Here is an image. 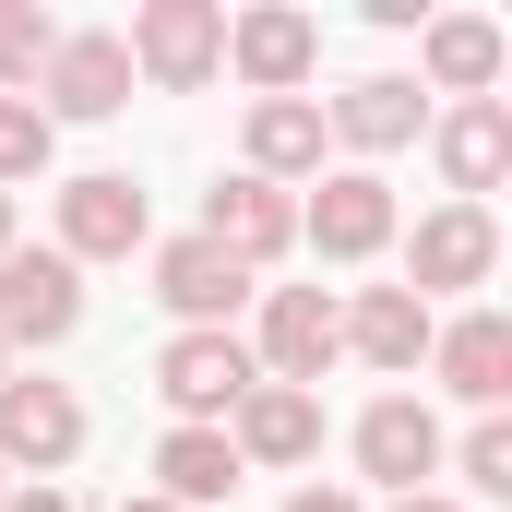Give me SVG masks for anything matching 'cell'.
Returning a JSON list of instances; mask_svg holds the SVG:
<instances>
[{
  "label": "cell",
  "instance_id": "obj_1",
  "mask_svg": "<svg viewBox=\"0 0 512 512\" xmlns=\"http://www.w3.org/2000/svg\"><path fill=\"white\" fill-rule=\"evenodd\" d=\"M120 48H131V84H155V96H203V84L227 72V0H143Z\"/></svg>",
  "mask_w": 512,
  "mask_h": 512
},
{
  "label": "cell",
  "instance_id": "obj_2",
  "mask_svg": "<svg viewBox=\"0 0 512 512\" xmlns=\"http://www.w3.org/2000/svg\"><path fill=\"white\" fill-rule=\"evenodd\" d=\"M143 239H155V203H143L131 167H84V179H60V239H48V251L72 262V274H84V262H131Z\"/></svg>",
  "mask_w": 512,
  "mask_h": 512
},
{
  "label": "cell",
  "instance_id": "obj_3",
  "mask_svg": "<svg viewBox=\"0 0 512 512\" xmlns=\"http://www.w3.org/2000/svg\"><path fill=\"white\" fill-rule=\"evenodd\" d=\"M251 382H262V370H251V334H167V358H155V393H167L179 429H227Z\"/></svg>",
  "mask_w": 512,
  "mask_h": 512
},
{
  "label": "cell",
  "instance_id": "obj_4",
  "mask_svg": "<svg viewBox=\"0 0 512 512\" xmlns=\"http://www.w3.org/2000/svg\"><path fill=\"white\" fill-rule=\"evenodd\" d=\"M489 274H501V215H489V203L417 215V239H405V298H465V286H489Z\"/></svg>",
  "mask_w": 512,
  "mask_h": 512
},
{
  "label": "cell",
  "instance_id": "obj_5",
  "mask_svg": "<svg viewBox=\"0 0 512 512\" xmlns=\"http://www.w3.org/2000/svg\"><path fill=\"white\" fill-rule=\"evenodd\" d=\"M298 239L322 262H382L393 251V179L382 167H322V191L298 203Z\"/></svg>",
  "mask_w": 512,
  "mask_h": 512
},
{
  "label": "cell",
  "instance_id": "obj_6",
  "mask_svg": "<svg viewBox=\"0 0 512 512\" xmlns=\"http://www.w3.org/2000/svg\"><path fill=\"white\" fill-rule=\"evenodd\" d=\"M334 358H346L334 298H322V286H262V334H251V370H262V382H298V393H310Z\"/></svg>",
  "mask_w": 512,
  "mask_h": 512
},
{
  "label": "cell",
  "instance_id": "obj_7",
  "mask_svg": "<svg viewBox=\"0 0 512 512\" xmlns=\"http://www.w3.org/2000/svg\"><path fill=\"white\" fill-rule=\"evenodd\" d=\"M72 322H84V274L60 251H0V346L24 358V346H72Z\"/></svg>",
  "mask_w": 512,
  "mask_h": 512
},
{
  "label": "cell",
  "instance_id": "obj_8",
  "mask_svg": "<svg viewBox=\"0 0 512 512\" xmlns=\"http://www.w3.org/2000/svg\"><path fill=\"white\" fill-rule=\"evenodd\" d=\"M227 72H239L251 96H298V84L322 72V24H310V12H286V0L227 12Z\"/></svg>",
  "mask_w": 512,
  "mask_h": 512
},
{
  "label": "cell",
  "instance_id": "obj_9",
  "mask_svg": "<svg viewBox=\"0 0 512 512\" xmlns=\"http://www.w3.org/2000/svg\"><path fill=\"white\" fill-rule=\"evenodd\" d=\"M191 239H215L239 274H262V262L298 251V203H286L274 179H251V167H239V179H215V191H203V227H191Z\"/></svg>",
  "mask_w": 512,
  "mask_h": 512
},
{
  "label": "cell",
  "instance_id": "obj_10",
  "mask_svg": "<svg viewBox=\"0 0 512 512\" xmlns=\"http://www.w3.org/2000/svg\"><path fill=\"white\" fill-rule=\"evenodd\" d=\"M36 108H48V131L60 120H120L131 108V48L60 24V48H48V72H36Z\"/></svg>",
  "mask_w": 512,
  "mask_h": 512
},
{
  "label": "cell",
  "instance_id": "obj_11",
  "mask_svg": "<svg viewBox=\"0 0 512 512\" xmlns=\"http://www.w3.org/2000/svg\"><path fill=\"white\" fill-rule=\"evenodd\" d=\"M155 298L179 310V334H239V310H251L262 286L215 251V239H167V251H155Z\"/></svg>",
  "mask_w": 512,
  "mask_h": 512
},
{
  "label": "cell",
  "instance_id": "obj_12",
  "mask_svg": "<svg viewBox=\"0 0 512 512\" xmlns=\"http://www.w3.org/2000/svg\"><path fill=\"white\" fill-rule=\"evenodd\" d=\"M334 322H346V358H370L382 382H417V370H429V334H441V310L405 298V286H358V298H334Z\"/></svg>",
  "mask_w": 512,
  "mask_h": 512
},
{
  "label": "cell",
  "instance_id": "obj_13",
  "mask_svg": "<svg viewBox=\"0 0 512 512\" xmlns=\"http://www.w3.org/2000/svg\"><path fill=\"white\" fill-rule=\"evenodd\" d=\"M84 453V393L72 382H0V465H36V477H60Z\"/></svg>",
  "mask_w": 512,
  "mask_h": 512
},
{
  "label": "cell",
  "instance_id": "obj_14",
  "mask_svg": "<svg viewBox=\"0 0 512 512\" xmlns=\"http://www.w3.org/2000/svg\"><path fill=\"white\" fill-rule=\"evenodd\" d=\"M358 477L393 489V501H417V489L441 477V417H429L417 393H382V405L358 417Z\"/></svg>",
  "mask_w": 512,
  "mask_h": 512
},
{
  "label": "cell",
  "instance_id": "obj_15",
  "mask_svg": "<svg viewBox=\"0 0 512 512\" xmlns=\"http://www.w3.org/2000/svg\"><path fill=\"white\" fill-rule=\"evenodd\" d=\"M227 453H239V477H251V465H310V453H322V393L251 382L239 417H227Z\"/></svg>",
  "mask_w": 512,
  "mask_h": 512
},
{
  "label": "cell",
  "instance_id": "obj_16",
  "mask_svg": "<svg viewBox=\"0 0 512 512\" xmlns=\"http://www.w3.org/2000/svg\"><path fill=\"white\" fill-rule=\"evenodd\" d=\"M429 155H441L453 203H489V191H501V167H512V108H501V96L441 108V120H429Z\"/></svg>",
  "mask_w": 512,
  "mask_h": 512
},
{
  "label": "cell",
  "instance_id": "obj_17",
  "mask_svg": "<svg viewBox=\"0 0 512 512\" xmlns=\"http://www.w3.org/2000/svg\"><path fill=\"white\" fill-rule=\"evenodd\" d=\"M429 370H441V393H465L477 417H501V393H512V322L501 310H453V322L429 334Z\"/></svg>",
  "mask_w": 512,
  "mask_h": 512
},
{
  "label": "cell",
  "instance_id": "obj_18",
  "mask_svg": "<svg viewBox=\"0 0 512 512\" xmlns=\"http://www.w3.org/2000/svg\"><path fill=\"white\" fill-rule=\"evenodd\" d=\"M322 96H251V120H239V155H251V179H322Z\"/></svg>",
  "mask_w": 512,
  "mask_h": 512
},
{
  "label": "cell",
  "instance_id": "obj_19",
  "mask_svg": "<svg viewBox=\"0 0 512 512\" xmlns=\"http://www.w3.org/2000/svg\"><path fill=\"white\" fill-rule=\"evenodd\" d=\"M501 60H512V36L489 24V12H429V24H417V72H429L453 108H465V96H489V84H501Z\"/></svg>",
  "mask_w": 512,
  "mask_h": 512
},
{
  "label": "cell",
  "instance_id": "obj_20",
  "mask_svg": "<svg viewBox=\"0 0 512 512\" xmlns=\"http://www.w3.org/2000/svg\"><path fill=\"white\" fill-rule=\"evenodd\" d=\"M322 131L370 167V155H393V143H417V131H429V96H417L405 72H370V84H346V96L322 108Z\"/></svg>",
  "mask_w": 512,
  "mask_h": 512
},
{
  "label": "cell",
  "instance_id": "obj_21",
  "mask_svg": "<svg viewBox=\"0 0 512 512\" xmlns=\"http://www.w3.org/2000/svg\"><path fill=\"white\" fill-rule=\"evenodd\" d=\"M227 489H239V453H227V429H167V441H155V501L203 512V501H227Z\"/></svg>",
  "mask_w": 512,
  "mask_h": 512
},
{
  "label": "cell",
  "instance_id": "obj_22",
  "mask_svg": "<svg viewBox=\"0 0 512 512\" xmlns=\"http://www.w3.org/2000/svg\"><path fill=\"white\" fill-rule=\"evenodd\" d=\"M48 48H60V24H48L36 0H0V96H36Z\"/></svg>",
  "mask_w": 512,
  "mask_h": 512
},
{
  "label": "cell",
  "instance_id": "obj_23",
  "mask_svg": "<svg viewBox=\"0 0 512 512\" xmlns=\"http://www.w3.org/2000/svg\"><path fill=\"white\" fill-rule=\"evenodd\" d=\"M48 155H60V131L36 96H0V191H24V179H48Z\"/></svg>",
  "mask_w": 512,
  "mask_h": 512
},
{
  "label": "cell",
  "instance_id": "obj_24",
  "mask_svg": "<svg viewBox=\"0 0 512 512\" xmlns=\"http://www.w3.org/2000/svg\"><path fill=\"white\" fill-rule=\"evenodd\" d=\"M441 465H453L477 501H501V489H512V417H477L465 441H441Z\"/></svg>",
  "mask_w": 512,
  "mask_h": 512
},
{
  "label": "cell",
  "instance_id": "obj_25",
  "mask_svg": "<svg viewBox=\"0 0 512 512\" xmlns=\"http://www.w3.org/2000/svg\"><path fill=\"white\" fill-rule=\"evenodd\" d=\"M286 512H370V501H358V489H322V477H310V489H298Z\"/></svg>",
  "mask_w": 512,
  "mask_h": 512
},
{
  "label": "cell",
  "instance_id": "obj_26",
  "mask_svg": "<svg viewBox=\"0 0 512 512\" xmlns=\"http://www.w3.org/2000/svg\"><path fill=\"white\" fill-rule=\"evenodd\" d=\"M0 512H84V501H72V489H12Z\"/></svg>",
  "mask_w": 512,
  "mask_h": 512
},
{
  "label": "cell",
  "instance_id": "obj_27",
  "mask_svg": "<svg viewBox=\"0 0 512 512\" xmlns=\"http://www.w3.org/2000/svg\"><path fill=\"white\" fill-rule=\"evenodd\" d=\"M382 512H465V501H441V489H417V501H382Z\"/></svg>",
  "mask_w": 512,
  "mask_h": 512
},
{
  "label": "cell",
  "instance_id": "obj_28",
  "mask_svg": "<svg viewBox=\"0 0 512 512\" xmlns=\"http://www.w3.org/2000/svg\"><path fill=\"white\" fill-rule=\"evenodd\" d=\"M120 512H179V501H155V489H131V501H120Z\"/></svg>",
  "mask_w": 512,
  "mask_h": 512
},
{
  "label": "cell",
  "instance_id": "obj_29",
  "mask_svg": "<svg viewBox=\"0 0 512 512\" xmlns=\"http://www.w3.org/2000/svg\"><path fill=\"white\" fill-rule=\"evenodd\" d=\"M0 251H12V191H0Z\"/></svg>",
  "mask_w": 512,
  "mask_h": 512
},
{
  "label": "cell",
  "instance_id": "obj_30",
  "mask_svg": "<svg viewBox=\"0 0 512 512\" xmlns=\"http://www.w3.org/2000/svg\"><path fill=\"white\" fill-rule=\"evenodd\" d=\"M0 382H12V346H0Z\"/></svg>",
  "mask_w": 512,
  "mask_h": 512
},
{
  "label": "cell",
  "instance_id": "obj_31",
  "mask_svg": "<svg viewBox=\"0 0 512 512\" xmlns=\"http://www.w3.org/2000/svg\"><path fill=\"white\" fill-rule=\"evenodd\" d=\"M0 501H12V465H0Z\"/></svg>",
  "mask_w": 512,
  "mask_h": 512
}]
</instances>
